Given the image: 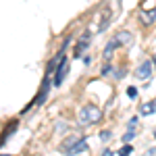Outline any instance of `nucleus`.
<instances>
[{"label":"nucleus","instance_id":"obj_1","mask_svg":"<svg viewBox=\"0 0 156 156\" xmlns=\"http://www.w3.org/2000/svg\"><path fill=\"white\" fill-rule=\"evenodd\" d=\"M110 21H112V11H110V6H104V9H100V11L96 12L94 23L90 25V31H92V34H100V31H104L108 27Z\"/></svg>","mask_w":156,"mask_h":156},{"label":"nucleus","instance_id":"obj_2","mask_svg":"<svg viewBox=\"0 0 156 156\" xmlns=\"http://www.w3.org/2000/svg\"><path fill=\"white\" fill-rule=\"evenodd\" d=\"M102 110L96 106V104H85L81 110H79V121L83 123V125H96L102 121Z\"/></svg>","mask_w":156,"mask_h":156},{"label":"nucleus","instance_id":"obj_3","mask_svg":"<svg viewBox=\"0 0 156 156\" xmlns=\"http://www.w3.org/2000/svg\"><path fill=\"white\" fill-rule=\"evenodd\" d=\"M81 140H85L81 133H73V135H69L67 140H62V144H60V152L69 154V152H71V150H73V148H75L77 144H79Z\"/></svg>","mask_w":156,"mask_h":156},{"label":"nucleus","instance_id":"obj_4","mask_svg":"<svg viewBox=\"0 0 156 156\" xmlns=\"http://www.w3.org/2000/svg\"><path fill=\"white\" fill-rule=\"evenodd\" d=\"M112 40L119 44L121 48H129V46L133 44V34H131V31H119Z\"/></svg>","mask_w":156,"mask_h":156},{"label":"nucleus","instance_id":"obj_5","mask_svg":"<svg viewBox=\"0 0 156 156\" xmlns=\"http://www.w3.org/2000/svg\"><path fill=\"white\" fill-rule=\"evenodd\" d=\"M67 73H69V62H67V58H65L58 65L56 73H54V85H60V83H62V81H65V77H67Z\"/></svg>","mask_w":156,"mask_h":156},{"label":"nucleus","instance_id":"obj_6","mask_svg":"<svg viewBox=\"0 0 156 156\" xmlns=\"http://www.w3.org/2000/svg\"><path fill=\"white\" fill-rule=\"evenodd\" d=\"M150 75H152V62H150V60H144V62L137 67V77H140V79H150Z\"/></svg>","mask_w":156,"mask_h":156},{"label":"nucleus","instance_id":"obj_7","mask_svg":"<svg viewBox=\"0 0 156 156\" xmlns=\"http://www.w3.org/2000/svg\"><path fill=\"white\" fill-rule=\"evenodd\" d=\"M140 21H142V25H152L156 21V9H150V11H140Z\"/></svg>","mask_w":156,"mask_h":156},{"label":"nucleus","instance_id":"obj_8","mask_svg":"<svg viewBox=\"0 0 156 156\" xmlns=\"http://www.w3.org/2000/svg\"><path fill=\"white\" fill-rule=\"evenodd\" d=\"M154 112H156V100L144 102V104L140 106V115H144V117H150V115H154Z\"/></svg>","mask_w":156,"mask_h":156},{"label":"nucleus","instance_id":"obj_9","mask_svg":"<svg viewBox=\"0 0 156 156\" xmlns=\"http://www.w3.org/2000/svg\"><path fill=\"white\" fill-rule=\"evenodd\" d=\"M117 48H119V44H117L115 40H110V42L106 44V48H104V58H110V56H112V52H115Z\"/></svg>","mask_w":156,"mask_h":156},{"label":"nucleus","instance_id":"obj_10","mask_svg":"<svg viewBox=\"0 0 156 156\" xmlns=\"http://www.w3.org/2000/svg\"><path fill=\"white\" fill-rule=\"evenodd\" d=\"M85 150H87V142H85V140H81V142L75 146V148H73L69 154H79V152H85Z\"/></svg>","mask_w":156,"mask_h":156},{"label":"nucleus","instance_id":"obj_11","mask_svg":"<svg viewBox=\"0 0 156 156\" xmlns=\"http://www.w3.org/2000/svg\"><path fill=\"white\" fill-rule=\"evenodd\" d=\"M15 127H17V121H11V125H6V131H4V135H2V142H6V137H9V135H12Z\"/></svg>","mask_w":156,"mask_h":156},{"label":"nucleus","instance_id":"obj_12","mask_svg":"<svg viewBox=\"0 0 156 156\" xmlns=\"http://www.w3.org/2000/svg\"><path fill=\"white\" fill-rule=\"evenodd\" d=\"M131 150H133L131 146H123V148L119 150V156H129V154H131Z\"/></svg>","mask_w":156,"mask_h":156},{"label":"nucleus","instance_id":"obj_13","mask_svg":"<svg viewBox=\"0 0 156 156\" xmlns=\"http://www.w3.org/2000/svg\"><path fill=\"white\" fill-rule=\"evenodd\" d=\"M110 137H112V133H110V131H102V133H100V140H102V142H106V140H110Z\"/></svg>","mask_w":156,"mask_h":156},{"label":"nucleus","instance_id":"obj_14","mask_svg":"<svg viewBox=\"0 0 156 156\" xmlns=\"http://www.w3.org/2000/svg\"><path fill=\"white\" fill-rule=\"evenodd\" d=\"M133 135H135V131H127L125 135H123V142H129V140H131Z\"/></svg>","mask_w":156,"mask_h":156},{"label":"nucleus","instance_id":"obj_15","mask_svg":"<svg viewBox=\"0 0 156 156\" xmlns=\"http://www.w3.org/2000/svg\"><path fill=\"white\" fill-rule=\"evenodd\" d=\"M127 94H129V98H135V96H137V90H135V87L131 85V87L127 90Z\"/></svg>","mask_w":156,"mask_h":156},{"label":"nucleus","instance_id":"obj_16","mask_svg":"<svg viewBox=\"0 0 156 156\" xmlns=\"http://www.w3.org/2000/svg\"><path fill=\"white\" fill-rule=\"evenodd\" d=\"M110 71H112L110 65H104V67H102V75H106V73H110Z\"/></svg>","mask_w":156,"mask_h":156},{"label":"nucleus","instance_id":"obj_17","mask_svg":"<svg viewBox=\"0 0 156 156\" xmlns=\"http://www.w3.org/2000/svg\"><path fill=\"white\" fill-rule=\"evenodd\" d=\"M102 156H115V154H112V150H110V148H106V150L102 152Z\"/></svg>","mask_w":156,"mask_h":156},{"label":"nucleus","instance_id":"obj_18","mask_svg":"<svg viewBox=\"0 0 156 156\" xmlns=\"http://www.w3.org/2000/svg\"><path fill=\"white\" fill-rule=\"evenodd\" d=\"M152 62H154V67H156V58H154V60H152Z\"/></svg>","mask_w":156,"mask_h":156},{"label":"nucleus","instance_id":"obj_19","mask_svg":"<svg viewBox=\"0 0 156 156\" xmlns=\"http://www.w3.org/2000/svg\"><path fill=\"white\" fill-rule=\"evenodd\" d=\"M154 137H156V131H154Z\"/></svg>","mask_w":156,"mask_h":156}]
</instances>
